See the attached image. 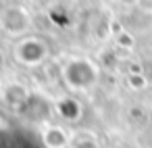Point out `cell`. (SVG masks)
I'll use <instances>...</instances> for the list:
<instances>
[{
  "label": "cell",
  "mask_w": 152,
  "mask_h": 148,
  "mask_svg": "<svg viewBox=\"0 0 152 148\" xmlns=\"http://www.w3.org/2000/svg\"><path fill=\"white\" fill-rule=\"evenodd\" d=\"M63 79L71 90H88L98 81V69L88 59H73L63 67Z\"/></svg>",
  "instance_id": "1"
},
{
  "label": "cell",
  "mask_w": 152,
  "mask_h": 148,
  "mask_svg": "<svg viewBox=\"0 0 152 148\" xmlns=\"http://www.w3.org/2000/svg\"><path fill=\"white\" fill-rule=\"evenodd\" d=\"M0 29L11 38H25L31 29V15L23 7H9L0 13Z\"/></svg>",
  "instance_id": "2"
},
{
  "label": "cell",
  "mask_w": 152,
  "mask_h": 148,
  "mask_svg": "<svg viewBox=\"0 0 152 148\" xmlns=\"http://www.w3.org/2000/svg\"><path fill=\"white\" fill-rule=\"evenodd\" d=\"M15 59L25 67H38L48 59V46L36 36H25L15 46Z\"/></svg>",
  "instance_id": "3"
},
{
  "label": "cell",
  "mask_w": 152,
  "mask_h": 148,
  "mask_svg": "<svg viewBox=\"0 0 152 148\" xmlns=\"http://www.w3.org/2000/svg\"><path fill=\"white\" fill-rule=\"evenodd\" d=\"M40 140L44 148H69L71 133L61 125H46L40 133Z\"/></svg>",
  "instance_id": "4"
},
{
  "label": "cell",
  "mask_w": 152,
  "mask_h": 148,
  "mask_svg": "<svg viewBox=\"0 0 152 148\" xmlns=\"http://www.w3.org/2000/svg\"><path fill=\"white\" fill-rule=\"evenodd\" d=\"M4 100L11 104V106H25L27 102H29V92H27V88L25 86H21V84H11V86H7L4 88Z\"/></svg>",
  "instance_id": "5"
},
{
  "label": "cell",
  "mask_w": 152,
  "mask_h": 148,
  "mask_svg": "<svg viewBox=\"0 0 152 148\" xmlns=\"http://www.w3.org/2000/svg\"><path fill=\"white\" fill-rule=\"evenodd\" d=\"M69 148H100V142L92 131H75L71 133Z\"/></svg>",
  "instance_id": "6"
},
{
  "label": "cell",
  "mask_w": 152,
  "mask_h": 148,
  "mask_svg": "<svg viewBox=\"0 0 152 148\" xmlns=\"http://www.w3.org/2000/svg\"><path fill=\"white\" fill-rule=\"evenodd\" d=\"M146 84H148V81H146L144 75H131V77H129V86H131L133 90H144Z\"/></svg>",
  "instance_id": "7"
},
{
  "label": "cell",
  "mask_w": 152,
  "mask_h": 148,
  "mask_svg": "<svg viewBox=\"0 0 152 148\" xmlns=\"http://www.w3.org/2000/svg\"><path fill=\"white\" fill-rule=\"evenodd\" d=\"M119 2H125V4H131V2H135V0H119Z\"/></svg>",
  "instance_id": "8"
}]
</instances>
